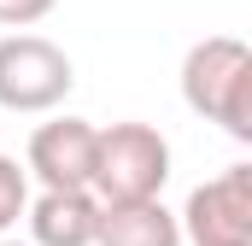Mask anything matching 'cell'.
Segmentation results:
<instances>
[{"mask_svg":"<svg viewBox=\"0 0 252 246\" xmlns=\"http://www.w3.org/2000/svg\"><path fill=\"white\" fill-rule=\"evenodd\" d=\"M170 182V141L153 123H112L100 129L94 147V182L88 193L100 205H135V199H158Z\"/></svg>","mask_w":252,"mask_h":246,"instance_id":"2","label":"cell"},{"mask_svg":"<svg viewBox=\"0 0 252 246\" xmlns=\"http://www.w3.org/2000/svg\"><path fill=\"white\" fill-rule=\"evenodd\" d=\"M53 6H59V0H0V24L24 35V30H30V24H41Z\"/></svg>","mask_w":252,"mask_h":246,"instance_id":"9","label":"cell"},{"mask_svg":"<svg viewBox=\"0 0 252 246\" xmlns=\"http://www.w3.org/2000/svg\"><path fill=\"white\" fill-rule=\"evenodd\" d=\"M94 147H100V129L88 118H53L30 135L24 176H35L41 193H88V182H94Z\"/></svg>","mask_w":252,"mask_h":246,"instance_id":"5","label":"cell"},{"mask_svg":"<svg viewBox=\"0 0 252 246\" xmlns=\"http://www.w3.org/2000/svg\"><path fill=\"white\" fill-rule=\"evenodd\" d=\"M94 246H182V229H176V211H164V199L100 205Z\"/></svg>","mask_w":252,"mask_h":246,"instance_id":"7","label":"cell"},{"mask_svg":"<svg viewBox=\"0 0 252 246\" xmlns=\"http://www.w3.org/2000/svg\"><path fill=\"white\" fill-rule=\"evenodd\" d=\"M24 211H30V176H24V164H18L12 153H0V235H6Z\"/></svg>","mask_w":252,"mask_h":246,"instance_id":"8","label":"cell"},{"mask_svg":"<svg viewBox=\"0 0 252 246\" xmlns=\"http://www.w3.org/2000/svg\"><path fill=\"white\" fill-rule=\"evenodd\" d=\"M0 246H18V241H0Z\"/></svg>","mask_w":252,"mask_h":246,"instance_id":"10","label":"cell"},{"mask_svg":"<svg viewBox=\"0 0 252 246\" xmlns=\"http://www.w3.org/2000/svg\"><path fill=\"white\" fill-rule=\"evenodd\" d=\"M30 246H94L100 199L94 193H41L30 199Z\"/></svg>","mask_w":252,"mask_h":246,"instance_id":"6","label":"cell"},{"mask_svg":"<svg viewBox=\"0 0 252 246\" xmlns=\"http://www.w3.org/2000/svg\"><path fill=\"white\" fill-rule=\"evenodd\" d=\"M188 246H252V164H229L199 182L176 217Z\"/></svg>","mask_w":252,"mask_h":246,"instance_id":"4","label":"cell"},{"mask_svg":"<svg viewBox=\"0 0 252 246\" xmlns=\"http://www.w3.org/2000/svg\"><path fill=\"white\" fill-rule=\"evenodd\" d=\"M76 88L70 53L47 35H0V106L6 112H53Z\"/></svg>","mask_w":252,"mask_h":246,"instance_id":"3","label":"cell"},{"mask_svg":"<svg viewBox=\"0 0 252 246\" xmlns=\"http://www.w3.org/2000/svg\"><path fill=\"white\" fill-rule=\"evenodd\" d=\"M182 100L223 135L252 141V47L235 35H205L182 59Z\"/></svg>","mask_w":252,"mask_h":246,"instance_id":"1","label":"cell"}]
</instances>
